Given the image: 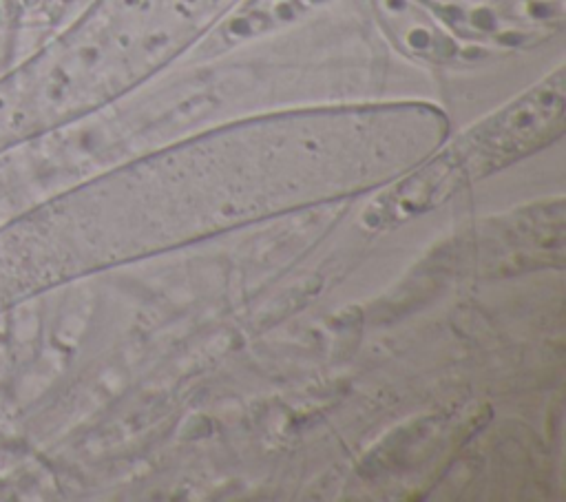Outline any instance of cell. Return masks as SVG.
Wrapping results in <instances>:
<instances>
[{
  "label": "cell",
  "instance_id": "cell-1",
  "mask_svg": "<svg viewBox=\"0 0 566 502\" xmlns=\"http://www.w3.org/2000/svg\"><path fill=\"white\" fill-rule=\"evenodd\" d=\"M239 0H96L69 31L104 100L120 96Z\"/></svg>",
  "mask_w": 566,
  "mask_h": 502
}]
</instances>
